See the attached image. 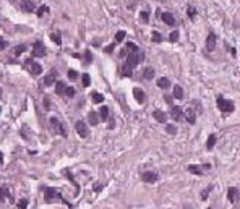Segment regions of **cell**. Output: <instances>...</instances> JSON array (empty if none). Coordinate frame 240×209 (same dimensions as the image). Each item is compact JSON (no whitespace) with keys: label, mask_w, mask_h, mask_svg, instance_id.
Returning <instances> with one entry per match:
<instances>
[{"label":"cell","mask_w":240,"mask_h":209,"mask_svg":"<svg viewBox=\"0 0 240 209\" xmlns=\"http://www.w3.org/2000/svg\"><path fill=\"white\" fill-rule=\"evenodd\" d=\"M44 196H45V203L60 201V203H65V204H68V203L65 201V198H62V195H60L57 190H54V188H44ZM68 206H70V204H68Z\"/></svg>","instance_id":"obj_1"},{"label":"cell","mask_w":240,"mask_h":209,"mask_svg":"<svg viewBox=\"0 0 240 209\" xmlns=\"http://www.w3.org/2000/svg\"><path fill=\"white\" fill-rule=\"evenodd\" d=\"M144 60V54L143 52H139V50H135V52H130L128 54V57H127V63H128L130 66H136L139 62H143Z\"/></svg>","instance_id":"obj_2"},{"label":"cell","mask_w":240,"mask_h":209,"mask_svg":"<svg viewBox=\"0 0 240 209\" xmlns=\"http://www.w3.org/2000/svg\"><path fill=\"white\" fill-rule=\"evenodd\" d=\"M217 107H219L221 112H226V114H229V112L234 110V102L229 101V99H224V97H217Z\"/></svg>","instance_id":"obj_3"},{"label":"cell","mask_w":240,"mask_h":209,"mask_svg":"<svg viewBox=\"0 0 240 209\" xmlns=\"http://www.w3.org/2000/svg\"><path fill=\"white\" fill-rule=\"evenodd\" d=\"M50 126H52L54 131H57L60 136H67V126L63 123H60V120L57 117H52L50 119Z\"/></svg>","instance_id":"obj_4"},{"label":"cell","mask_w":240,"mask_h":209,"mask_svg":"<svg viewBox=\"0 0 240 209\" xmlns=\"http://www.w3.org/2000/svg\"><path fill=\"white\" fill-rule=\"evenodd\" d=\"M26 66H28V70L31 71L33 75H41L42 73V65L41 63H38V62H33V60H26V63H25Z\"/></svg>","instance_id":"obj_5"},{"label":"cell","mask_w":240,"mask_h":209,"mask_svg":"<svg viewBox=\"0 0 240 209\" xmlns=\"http://www.w3.org/2000/svg\"><path fill=\"white\" fill-rule=\"evenodd\" d=\"M75 128H76V133L81 136V138H88V135H89V130H88V125L84 122H76V125H75Z\"/></svg>","instance_id":"obj_6"},{"label":"cell","mask_w":240,"mask_h":209,"mask_svg":"<svg viewBox=\"0 0 240 209\" xmlns=\"http://www.w3.org/2000/svg\"><path fill=\"white\" fill-rule=\"evenodd\" d=\"M45 55V47L41 41H38L34 44V49H33V57H44Z\"/></svg>","instance_id":"obj_7"},{"label":"cell","mask_w":240,"mask_h":209,"mask_svg":"<svg viewBox=\"0 0 240 209\" xmlns=\"http://www.w3.org/2000/svg\"><path fill=\"white\" fill-rule=\"evenodd\" d=\"M183 119H187V122L190 123V125H193V123L196 122V114H195V110H193V107H188L187 110L183 112Z\"/></svg>","instance_id":"obj_8"},{"label":"cell","mask_w":240,"mask_h":209,"mask_svg":"<svg viewBox=\"0 0 240 209\" xmlns=\"http://www.w3.org/2000/svg\"><path fill=\"white\" fill-rule=\"evenodd\" d=\"M227 198H229L230 203H237L240 198V191L239 188H234V186H230L229 190H227Z\"/></svg>","instance_id":"obj_9"},{"label":"cell","mask_w":240,"mask_h":209,"mask_svg":"<svg viewBox=\"0 0 240 209\" xmlns=\"http://www.w3.org/2000/svg\"><path fill=\"white\" fill-rule=\"evenodd\" d=\"M171 115H172V119H174L175 122H180V120L183 119V112H182V109L178 107V105H172Z\"/></svg>","instance_id":"obj_10"},{"label":"cell","mask_w":240,"mask_h":209,"mask_svg":"<svg viewBox=\"0 0 240 209\" xmlns=\"http://www.w3.org/2000/svg\"><path fill=\"white\" fill-rule=\"evenodd\" d=\"M141 178H143V181H146V183H154V181L157 180V174L156 172H143Z\"/></svg>","instance_id":"obj_11"},{"label":"cell","mask_w":240,"mask_h":209,"mask_svg":"<svg viewBox=\"0 0 240 209\" xmlns=\"http://www.w3.org/2000/svg\"><path fill=\"white\" fill-rule=\"evenodd\" d=\"M214 47H216V34L214 32H209L208 39H206V49L211 52V50H214Z\"/></svg>","instance_id":"obj_12"},{"label":"cell","mask_w":240,"mask_h":209,"mask_svg":"<svg viewBox=\"0 0 240 209\" xmlns=\"http://www.w3.org/2000/svg\"><path fill=\"white\" fill-rule=\"evenodd\" d=\"M133 97L136 99L138 104H143V102L146 101V96H144V92H143L139 88H135V89H133Z\"/></svg>","instance_id":"obj_13"},{"label":"cell","mask_w":240,"mask_h":209,"mask_svg":"<svg viewBox=\"0 0 240 209\" xmlns=\"http://www.w3.org/2000/svg\"><path fill=\"white\" fill-rule=\"evenodd\" d=\"M161 16H162V21L166 23V25H169V26H174L175 25V18H174V15H172V13L166 11V13H162Z\"/></svg>","instance_id":"obj_14"},{"label":"cell","mask_w":240,"mask_h":209,"mask_svg":"<svg viewBox=\"0 0 240 209\" xmlns=\"http://www.w3.org/2000/svg\"><path fill=\"white\" fill-rule=\"evenodd\" d=\"M153 117L159 123H166L167 122V115H166V112H162V110H154L153 112Z\"/></svg>","instance_id":"obj_15"},{"label":"cell","mask_w":240,"mask_h":209,"mask_svg":"<svg viewBox=\"0 0 240 209\" xmlns=\"http://www.w3.org/2000/svg\"><path fill=\"white\" fill-rule=\"evenodd\" d=\"M55 76H57V73L55 71H50L47 76H45V80H44V84L45 86H52L54 83H55Z\"/></svg>","instance_id":"obj_16"},{"label":"cell","mask_w":240,"mask_h":209,"mask_svg":"<svg viewBox=\"0 0 240 209\" xmlns=\"http://www.w3.org/2000/svg\"><path fill=\"white\" fill-rule=\"evenodd\" d=\"M143 78H144V80H153V78H154V68H153V66L144 68V71H143Z\"/></svg>","instance_id":"obj_17"},{"label":"cell","mask_w":240,"mask_h":209,"mask_svg":"<svg viewBox=\"0 0 240 209\" xmlns=\"http://www.w3.org/2000/svg\"><path fill=\"white\" fill-rule=\"evenodd\" d=\"M23 10H25V11H34L36 5L33 4L31 0H23Z\"/></svg>","instance_id":"obj_18"},{"label":"cell","mask_w":240,"mask_h":209,"mask_svg":"<svg viewBox=\"0 0 240 209\" xmlns=\"http://www.w3.org/2000/svg\"><path fill=\"white\" fill-rule=\"evenodd\" d=\"M174 97L175 99H183V89H182L180 84H175L174 86Z\"/></svg>","instance_id":"obj_19"},{"label":"cell","mask_w":240,"mask_h":209,"mask_svg":"<svg viewBox=\"0 0 240 209\" xmlns=\"http://www.w3.org/2000/svg\"><path fill=\"white\" fill-rule=\"evenodd\" d=\"M88 119H89V123L91 125H98L99 123V114H96V112H89V115H88Z\"/></svg>","instance_id":"obj_20"},{"label":"cell","mask_w":240,"mask_h":209,"mask_svg":"<svg viewBox=\"0 0 240 209\" xmlns=\"http://www.w3.org/2000/svg\"><path fill=\"white\" fill-rule=\"evenodd\" d=\"M120 73L123 75V76H132L133 71H132V66L128 65V63H125V65H122V68H120Z\"/></svg>","instance_id":"obj_21"},{"label":"cell","mask_w":240,"mask_h":209,"mask_svg":"<svg viewBox=\"0 0 240 209\" xmlns=\"http://www.w3.org/2000/svg\"><path fill=\"white\" fill-rule=\"evenodd\" d=\"M169 84H171V80H169V78H159V80H157V86H159L161 89H167Z\"/></svg>","instance_id":"obj_22"},{"label":"cell","mask_w":240,"mask_h":209,"mask_svg":"<svg viewBox=\"0 0 240 209\" xmlns=\"http://www.w3.org/2000/svg\"><path fill=\"white\" fill-rule=\"evenodd\" d=\"M214 144H216V135H209L208 136V141H206V149H212L214 148Z\"/></svg>","instance_id":"obj_23"},{"label":"cell","mask_w":240,"mask_h":209,"mask_svg":"<svg viewBox=\"0 0 240 209\" xmlns=\"http://www.w3.org/2000/svg\"><path fill=\"white\" fill-rule=\"evenodd\" d=\"M55 92L57 94H63L65 92V83L63 81H57L55 83Z\"/></svg>","instance_id":"obj_24"},{"label":"cell","mask_w":240,"mask_h":209,"mask_svg":"<svg viewBox=\"0 0 240 209\" xmlns=\"http://www.w3.org/2000/svg\"><path fill=\"white\" fill-rule=\"evenodd\" d=\"M99 117H102V120H107L109 117V107L107 105H102L101 110H99Z\"/></svg>","instance_id":"obj_25"},{"label":"cell","mask_w":240,"mask_h":209,"mask_svg":"<svg viewBox=\"0 0 240 209\" xmlns=\"http://www.w3.org/2000/svg\"><path fill=\"white\" fill-rule=\"evenodd\" d=\"M93 101L94 104H101V102H104V96L99 94V92H93Z\"/></svg>","instance_id":"obj_26"},{"label":"cell","mask_w":240,"mask_h":209,"mask_svg":"<svg viewBox=\"0 0 240 209\" xmlns=\"http://www.w3.org/2000/svg\"><path fill=\"white\" fill-rule=\"evenodd\" d=\"M45 13H49V7H47V5H41V7L38 8V16H44Z\"/></svg>","instance_id":"obj_27"},{"label":"cell","mask_w":240,"mask_h":209,"mask_svg":"<svg viewBox=\"0 0 240 209\" xmlns=\"http://www.w3.org/2000/svg\"><path fill=\"white\" fill-rule=\"evenodd\" d=\"M125 36H127V32L125 31H118L117 32V34H115V44H117V42H122L123 41V39H125Z\"/></svg>","instance_id":"obj_28"},{"label":"cell","mask_w":240,"mask_h":209,"mask_svg":"<svg viewBox=\"0 0 240 209\" xmlns=\"http://www.w3.org/2000/svg\"><path fill=\"white\" fill-rule=\"evenodd\" d=\"M188 170H190L191 174H196V175H201V174H203L200 165H190V167H188Z\"/></svg>","instance_id":"obj_29"},{"label":"cell","mask_w":240,"mask_h":209,"mask_svg":"<svg viewBox=\"0 0 240 209\" xmlns=\"http://www.w3.org/2000/svg\"><path fill=\"white\" fill-rule=\"evenodd\" d=\"M25 50H26V45H23V44H21V45H16V47H15L13 54H15V55H21V54L25 52Z\"/></svg>","instance_id":"obj_30"},{"label":"cell","mask_w":240,"mask_h":209,"mask_svg":"<svg viewBox=\"0 0 240 209\" xmlns=\"http://www.w3.org/2000/svg\"><path fill=\"white\" fill-rule=\"evenodd\" d=\"M81 81H83V86H84V88H88V86L91 84V78H89V75L84 73L83 76H81Z\"/></svg>","instance_id":"obj_31"},{"label":"cell","mask_w":240,"mask_h":209,"mask_svg":"<svg viewBox=\"0 0 240 209\" xmlns=\"http://www.w3.org/2000/svg\"><path fill=\"white\" fill-rule=\"evenodd\" d=\"M28 208V199H20V201H18V209H26Z\"/></svg>","instance_id":"obj_32"},{"label":"cell","mask_w":240,"mask_h":209,"mask_svg":"<svg viewBox=\"0 0 240 209\" xmlns=\"http://www.w3.org/2000/svg\"><path fill=\"white\" fill-rule=\"evenodd\" d=\"M5 196H10L7 188H0V201H5Z\"/></svg>","instance_id":"obj_33"},{"label":"cell","mask_w":240,"mask_h":209,"mask_svg":"<svg viewBox=\"0 0 240 209\" xmlns=\"http://www.w3.org/2000/svg\"><path fill=\"white\" fill-rule=\"evenodd\" d=\"M68 78L72 81H76L78 80V73L75 71V70H68Z\"/></svg>","instance_id":"obj_34"},{"label":"cell","mask_w":240,"mask_h":209,"mask_svg":"<svg viewBox=\"0 0 240 209\" xmlns=\"http://www.w3.org/2000/svg\"><path fill=\"white\" fill-rule=\"evenodd\" d=\"M169 41H171V42H177L178 41V31H172L171 36H169Z\"/></svg>","instance_id":"obj_35"},{"label":"cell","mask_w":240,"mask_h":209,"mask_svg":"<svg viewBox=\"0 0 240 209\" xmlns=\"http://www.w3.org/2000/svg\"><path fill=\"white\" fill-rule=\"evenodd\" d=\"M188 16H190V20H195V16H196V10L193 7H188Z\"/></svg>","instance_id":"obj_36"},{"label":"cell","mask_w":240,"mask_h":209,"mask_svg":"<svg viewBox=\"0 0 240 209\" xmlns=\"http://www.w3.org/2000/svg\"><path fill=\"white\" fill-rule=\"evenodd\" d=\"M141 21L143 23H148V21H149V13H148V11H141Z\"/></svg>","instance_id":"obj_37"},{"label":"cell","mask_w":240,"mask_h":209,"mask_svg":"<svg viewBox=\"0 0 240 209\" xmlns=\"http://www.w3.org/2000/svg\"><path fill=\"white\" fill-rule=\"evenodd\" d=\"M167 133H169V135H175V133H177V128H175V125H167Z\"/></svg>","instance_id":"obj_38"},{"label":"cell","mask_w":240,"mask_h":209,"mask_svg":"<svg viewBox=\"0 0 240 209\" xmlns=\"http://www.w3.org/2000/svg\"><path fill=\"white\" fill-rule=\"evenodd\" d=\"M153 41H154V42H161V41H162V36H161L157 31H154V32H153Z\"/></svg>","instance_id":"obj_39"},{"label":"cell","mask_w":240,"mask_h":209,"mask_svg":"<svg viewBox=\"0 0 240 209\" xmlns=\"http://www.w3.org/2000/svg\"><path fill=\"white\" fill-rule=\"evenodd\" d=\"M50 39H52V41L55 42L57 45H60V42H62V41H60V36L55 34V32H54V34H50Z\"/></svg>","instance_id":"obj_40"},{"label":"cell","mask_w":240,"mask_h":209,"mask_svg":"<svg viewBox=\"0 0 240 209\" xmlns=\"http://www.w3.org/2000/svg\"><path fill=\"white\" fill-rule=\"evenodd\" d=\"M65 94L68 96V97H73V96H75V89H73V88H65Z\"/></svg>","instance_id":"obj_41"},{"label":"cell","mask_w":240,"mask_h":209,"mask_svg":"<svg viewBox=\"0 0 240 209\" xmlns=\"http://www.w3.org/2000/svg\"><path fill=\"white\" fill-rule=\"evenodd\" d=\"M91 60H93V55H91L89 50H86V52H84V62H86V63H91Z\"/></svg>","instance_id":"obj_42"},{"label":"cell","mask_w":240,"mask_h":209,"mask_svg":"<svg viewBox=\"0 0 240 209\" xmlns=\"http://www.w3.org/2000/svg\"><path fill=\"white\" fill-rule=\"evenodd\" d=\"M125 49H127V50H130V52H135V50H138V47H136L135 44H132V42H128Z\"/></svg>","instance_id":"obj_43"},{"label":"cell","mask_w":240,"mask_h":209,"mask_svg":"<svg viewBox=\"0 0 240 209\" xmlns=\"http://www.w3.org/2000/svg\"><path fill=\"white\" fill-rule=\"evenodd\" d=\"M209 191H211V186H208L206 190H203V191H201V199H206V198H208Z\"/></svg>","instance_id":"obj_44"},{"label":"cell","mask_w":240,"mask_h":209,"mask_svg":"<svg viewBox=\"0 0 240 209\" xmlns=\"http://www.w3.org/2000/svg\"><path fill=\"white\" fill-rule=\"evenodd\" d=\"M44 109H45V110H49V109H50V99L49 97H44Z\"/></svg>","instance_id":"obj_45"},{"label":"cell","mask_w":240,"mask_h":209,"mask_svg":"<svg viewBox=\"0 0 240 209\" xmlns=\"http://www.w3.org/2000/svg\"><path fill=\"white\" fill-rule=\"evenodd\" d=\"M7 41H5V39H2L0 37V50H4V49H7Z\"/></svg>","instance_id":"obj_46"},{"label":"cell","mask_w":240,"mask_h":209,"mask_svg":"<svg viewBox=\"0 0 240 209\" xmlns=\"http://www.w3.org/2000/svg\"><path fill=\"white\" fill-rule=\"evenodd\" d=\"M114 47H115V42H112L110 45H107V47H105V52H107V54H110L112 50H114Z\"/></svg>","instance_id":"obj_47"},{"label":"cell","mask_w":240,"mask_h":209,"mask_svg":"<svg viewBox=\"0 0 240 209\" xmlns=\"http://www.w3.org/2000/svg\"><path fill=\"white\" fill-rule=\"evenodd\" d=\"M118 55H120V57H125L127 55V49H122L120 52H118Z\"/></svg>","instance_id":"obj_48"},{"label":"cell","mask_w":240,"mask_h":209,"mask_svg":"<svg viewBox=\"0 0 240 209\" xmlns=\"http://www.w3.org/2000/svg\"><path fill=\"white\" fill-rule=\"evenodd\" d=\"M2 157H4V156H2V153H0V162H2V160H4V159H2Z\"/></svg>","instance_id":"obj_49"},{"label":"cell","mask_w":240,"mask_h":209,"mask_svg":"<svg viewBox=\"0 0 240 209\" xmlns=\"http://www.w3.org/2000/svg\"><path fill=\"white\" fill-rule=\"evenodd\" d=\"M0 97H2V89H0Z\"/></svg>","instance_id":"obj_50"}]
</instances>
